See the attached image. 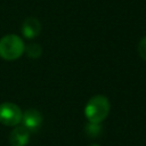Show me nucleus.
I'll use <instances>...</instances> for the list:
<instances>
[{
  "label": "nucleus",
  "mask_w": 146,
  "mask_h": 146,
  "mask_svg": "<svg viewBox=\"0 0 146 146\" xmlns=\"http://www.w3.org/2000/svg\"><path fill=\"white\" fill-rule=\"evenodd\" d=\"M111 104L106 96L95 95L92 96L84 106V116L88 122L102 123L110 114Z\"/></svg>",
  "instance_id": "f257e3e1"
},
{
  "label": "nucleus",
  "mask_w": 146,
  "mask_h": 146,
  "mask_svg": "<svg viewBox=\"0 0 146 146\" xmlns=\"http://www.w3.org/2000/svg\"><path fill=\"white\" fill-rule=\"evenodd\" d=\"M25 49L24 40L17 34H6L0 39V57L5 60H16Z\"/></svg>",
  "instance_id": "f03ea898"
},
{
  "label": "nucleus",
  "mask_w": 146,
  "mask_h": 146,
  "mask_svg": "<svg viewBox=\"0 0 146 146\" xmlns=\"http://www.w3.org/2000/svg\"><path fill=\"white\" fill-rule=\"evenodd\" d=\"M23 111L21 107L11 102H3L0 104V123L6 127H16L22 121Z\"/></svg>",
  "instance_id": "7ed1b4c3"
},
{
  "label": "nucleus",
  "mask_w": 146,
  "mask_h": 146,
  "mask_svg": "<svg viewBox=\"0 0 146 146\" xmlns=\"http://www.w3.org/2000/svg\"><path fill=\"white\" fill-rule=\"evenodd\" d=\"M43 122V116L42 113L36 110V108H27L23 112L22 115V125L25 127L31 133L32 132H36Z\"/></svg>",
  "instance_id": "20e7f679"
},
{
  "label": "nucleus",
  "mask_w": 146,
  "mask_h": 146,
  "mask_svg": "<svg viewBox=\"0 0 146 146\" xmlns=\"http://www.w3.org/2000/svg\"><path fill=\"white\" fill-rule=\"evenodd\" d=\"M42 30V24L36 17H26L22 23V34L25 39H35Z\"/></svg>",
  "instance_id": "39448f33"
},
{
  "label": "nucleus",
  "mask_w": 146,
  "mask_h": 146,
  "mask_svg": "<svg viewBox=\"0 0 146 146\" xmlns=\"http://www.w3.org/2000/svg\"><path fill=\"white\" fill-rule=\"evenodd\" d=\"M31 138V132L23 127L22 124L14 127V129L10 131L8 140L10 146H26L30 141Z\"/></svg>",
  "instance_id": "423d86ee"
},
{
  "label": "nucleus",
  "mask_w": 146,
  "mask_h": 146,
  "mask_svg": "<svg viewBox=\"0 0 146 146\" xmlns=\"http://www.w3.org/2000/svg\"><path fill=\"white\" fill-rule=\"evenodd\" d=\"M24 52L26 54V56L29 58L36 59V58L41 57V55H42V47L36 42H31L27 46H25Z\"/></svg>",
  "instance_id": "0eeeda50"
},
{
  "label": "nucleus",
  "mask_w": 146,
  "mask_h": 146,
  "mask_svg": "<svg viewBox=\"0 0 146 146\" xmlns=\"http://www.w3.org/2000/svg\"><path fill=\"white\" fill-rule=\"evenodd\" d=\"M103 131L102 123H94V122H88L84 125V132L88 137L90 138H97L100 136Z\"/></svg>",
  "instance_id": "6e6552de"
},
{
  "label": "nucleus",
  "mask_w": 146,
  "mask_h": 146,
  "mask_svg": "<svg viewBox=\"0 0 146 146\" xmlns=\"http://www.w3.org/2000/svg\"><path fill=\"white\" fill-rule=\"evenodd\" d=\"M138 54L144 60H146V35L143 36L138 42Z\"/></svg>",
  "instance_id": "1a4fd4ad"
},
{
  "label": "nucleus",
  "mask_w": 146,
  "mask_h": 146,
  "mask_svg": "<svg viewBox=\"0 0 146 146\" xmlns=\"http://www.w3.org/2000/svg\"><path fill=\"white\" fill-rule=\"evenodd\" d=\"M89 146H100V145H98V144H91V145H89Z\"/></svg>",
  "instance_id": "9d476101"
}]
</instances>
